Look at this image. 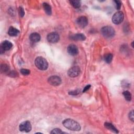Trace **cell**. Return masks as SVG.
Segmentation results:
<instances>
[{"instance_id":"obj_10","label":"cell","mask_w":134,"mask_h":134,"mask_svg":"<svg viewBox=\"0 0 134 134\" xmlns=\"http://www.w3.org/2000/svg\"><path fill=\"white\" fill-rule=\"evenodd\" d=\"M76 22L79 27L81 28H84L86 27L88 24V19L86 17L82 16L77 18Z\"/></svg>"},{"instance_id":"obj_2","label":"cell","mask_w":134,"mask_h":134,"mask_svg":"<svg viewBox=\"0 0 134 134\" xmlns=\"http://www.w3.org/2000/svg\"><path fill=\"white\" fill-rule=\"evenodd\" d=\"M36 66L39 70H46L48 67V63L45 58L42 57H38L35 61Z\"/></svg>"},{"instance_id":"obj_15","label":"cell","mask_w":134,"mask_h":134,"mask_svg":"<svg viewBox=\"0 0 134 134\" xmlns=\"http://www.w3.org/2000/svg\"><path fill=\"white\" fill-rule=\"evenodd\" d=\"M104 126L108 130H110L114 133H118V130L117 129H116L113 125L111 124V123H105L104 124Z\"/></svg>"},{"instance_id":"obj_18","label":"cell","mask_w":134,"mask_h":134,"mask_svg":"<svg viewBox=\"0 0 134 134\" xmlns=\"http://www.w3.org/2000/svg\"><path fill=\"white\" fill-rule=\"evenodd\" d=\"M113 56L111 54H106L104 56V60L107 63H110L112 61Z\"/></svg>"},{"instance_id":"obj_11","label":"cell","mask_w":134,"mask_h":134,"mask_svg":"<svg viewBox=\"0 0 134 134\" xmlns=\"http://www.w3.org/2000/svg\"><path fill=\"white\" fill-rule=\"evenodd\" d=\"M67 51L68 54L71 56H76L79 53L78 47L75 44H70L67 48Z\"/></svg>"},{"instance_id":"obj_26","label":"cell","mask_w":134,"mask_h":134,"mask_svg":"<svg viewBox=\"0 0 134 134\" xmlns=\"http://www.w3.org/2000/svg\"><path fill=\"white\" fill-rule=\"evenodd\" d=\"M129 118L130 120H131L132 122H133L134 116H133V110H131L129 114Z\"/></svg>"},{"instance_id":"obj_8","label":"cell","mask_w":134,"mask_h":134,"mask_svg":"<svg viewBox=\"0 0 134 134\" xmlns=\"http://www.w3.org/2000/svg\"><path fill=\"white\" fill-rule=\"evenodd\" d=\"M48 82L50 85L53 86H58L61 83V79L58 76H53L48 78Z\"/></svg>"},{"instance_id":"obj_23","label":"cell","mask_w":134,"mask_h":134,"mask_svg":"<svg viewBox=\"0 0 134 134\" xmlns=\"http://www.w3.org/2000/svg\"><path fill=\"white\" fill-rule=\"evenodd\" d=\"M18 12L19 14V15L21 17H23L24 15H25V12L24 10L23 9V8L22 7H19V10H18Z\"/></svg>"},{"instance_id":"obj_6","label":"cell","mask_w":134,"mask_h":134,"mask_svg":"<svg viewBox=\"0 0 134 134\" xmlns=\"http://www.w3.org/2000/svg\"><path fill=\"white\" fill-rule=\"evenodd\" d=\"M32 125L30 122L29 121H25L21 123L19 126V130L21 131L24 132H29L32 130Z\"/></svg>"},{"instance_id":"obj_5","label":"cell","mask_w":134,"mask_h":134,"mask_svg":"<svg viewBox=\"0 0 134 134\" xmlns=\"http://www.w3.org/2000/svg\"><path fill=\"white\" fill-rule=\"evenodd\" d=\"M13 47V44L9 41L5 40L3 41L0 46V52L1 54L4 53L5 51L10 50Z\"/></svg>"},{"instance_id":"obj_7","label":"cell","mask_w":134,"mask_h":134,"mask_svg":"<svg viewBox=\"0 0 134 134\" xmlns=\"http://www.w3.org/2000/svg\"><path fill=\"white\" fill-rule=\"evenodd\" d=\"M80 71L81 70L79 66H74L68 70V75L71 78H75L80 75Z\"/></svg>"},{"instance_id":"obj_13","label":"cell","mask_w":134,"mask_h":134,"mask_svg":"<svg viewBox=\"0 0 134 134\" xmlns=\"http://www.w3.org/2000/svg\"><path fill=\"white\" fill-rule=\"evenodd\" d=\"M29 39L33 42H37L40 40V36L37 33H34L31 34Z\"/></svg>"},{"instance_id":"obj_4","label":"cell","mask_w":134,"mask_h":134,"mask_svg":"<svg viewBox=\"0 0 134 134\" xmlns=\"http://www.w3.org/2000/svg\"><path fill=\"white\" fill-rule=\"evenodd\" d=\"M124 19V15L122 12H117L115 13L112 17V21L115 24H121Z\"/></svg>"},{"instance_id":"obj_14","label":"cell","mask_w":134,"mask_h":134,"mask_svg":"<svg viewBox=\"0 0 134 134\" xmlns=\"http://www.w3.org/2000/svg\"><path fill=\"white\" fill-rule=\"evenodd\" d=\"M19 34V31L17 29H16L13 27H10L9 31H8V34L10 36H12V37L17 36Z\"/></svg>"},{"instance_id":"obj_22","label":"cell","mask_w":134,"mask_h":134,"mask_svg":"<svg viewBox=\"0 0 134 134\" xmlns=\"http://www.w3.org/2000/svg\"><path fill=\"white\" fill-rule=\"evenodd\" d=\"M115 4V7L117 10H120L121 8L122 5V2L120 1H114Z\"/></svg>"},{"instance_id":"obj_27","label":"cell","mask_w":134,"mask_h":134,"mask_svg":"<svg viewBox=\"0 0 134 134\" xmlns=\"http://www.w3.org/2000/svg\"><path fill=\"white\" fill-rule=\"evenodd\" d=\"M91 87V85H86L84 88V90H83V92L84 93V92H86L87 90H88L89 88H90Z\"/></svg>"},{"instance_id":"obj_9","label":"cell","mask_w":134,"mask_h":134,"mask_svg":"<svg viewBox=\"0 0 134 134\" xmlns=\"http://www.w3.org/2000/svg\"><path fill=\"white\" fill-rule=\"evenodd\" d=\"M60 39L59 34L56 32H52L47 36V40L50 43H57Z\"/></svg>"},{"instance_id":"obj_1","label":"cell","mask_w":134,"mask_h":134,"mask_svg":"<svg viewBox=\"0 0 134 134\" xmlns=\"http://www.w3.org/2000/svg\"><path fill=\"white\" fill-rule=\"evenodd\" d=\"M63 125L67 129L72 131H80L81 130L80 125L76 121L71 119H66L62 122Z\"/></svg>"},{"instance_id":"obj_20","label":"cell","mask_w":134,"mask_h":134,"mask_svg":"<svg viewBox=\"0 0 134 134\" xmlns=\"http://www.w3.org/2000/svg\"><path fill=\"white\" fill-rule=\"evenodd\" d=\"M1 68V71L2 72L6 73V72H10L9 66L6 64H2Z\"/></svg>"},{"instance_id":"obj_17","label":"cell","mask_w":134,"mask_h":134,"mask_svg":"<svg viewBox=\"0 0 134 134\" xmlns=\"http://www.w3.org/2000/svg\"><path fill=\"white\" fill-rule=\"evenodd\" d=\"M70 3L71 5L75 9H79L81 7V3L80 1H77V0H73V1H70Z\"/></svg>"},{"instance_id":"obj_19","label":"cell","mask_w":134,"mask_h":134,"mask_svg":"<svg viewBox=\"0 0 134 134\" xmlns=\"http://www.w3.org/2000/svg\"><path fill=\"white\" fill-rule=\"evenodd\" d=\"M123 95L126 101L129 102L131 100V94L128 91H125L123 92Z\"/></svg>"},{"instance_id":"obj_21","label":"cell","mask_w":134,"mask_h":134,"mask_svg":"<svg viewBox=\"0 0 134 134\" xmlns=\"http://www.w3.org/2000/svg\"><path fill=\"white\" fill-rule=\"evenodd\" d=\"M20 72L23 75H24V76H27L28 75L30 74L31 73V71L30 70H28V69H21L20 70Z\"/></svg>"},{"instance_id":"obj_28","label":"cell","mask_w":134,"mask_h":134,"mask_svg":"<svg viewBox=\"0 0 134 134\" xmlns=\"http://www.w3.org/2000/svg\"><path fill=\"white\" fill-rule=\"evenodd\" d=\"M133 42H132V43H131V46H132V47H133Z\"/></svg>"},{"instance_id":"obj_24","label":"cell","mask_w":134,"mask_h":134,"mask_svg":"<svg viewBox=\"0 0 134 134\" xmlns=\"http://www.w3.org/2000/svg\"><path fill=\"white\" fill-rule=\"evenodd\" d=\"M51 133H63V132L62 131H61V130L60 129H58V128H56L53 129L51 132Z\"/></svg>"},{"instance_id":"obj_3","label":"cell","mask_w":134,"mask_h":134,"mask_svg":"<svg viewBox=\"0 0 134 134\" xmlns=\"http://www.w3.org/2000/svg\"><path fill=\"white\" fill-rule=\"evenodd\" d=\"M101 33L104 37L108 38H112L115 35V31L114 29L111 26H106L102 28Z\"/></svg>"},{"instance_id":"obj_12","label":"cell","mask_w":134,"mask_h":134,"mask_svg":"<svg viewBox=\"0 0 134 134\" xmlns=\"http://www.w3.org/2000/svg\"><path fill=\"white\" fill-rule=\"evenodd\" d=\"M70 38L73 40H76V41H83L85 40L86 37L85 35H84L82 34H77L75 35H72L71 36Z\"/></svg>"},{"instance_id":"obj_25","label":"cell","mask_w":134,"mask_h":134,"mask_svg":"<svg viewBox=\"0 0 134 134\" xmlns=\"http://www.w3.org/2000/svg\"><path fill=\"white\" fill-rule=\"evenodd\" d=\"M80 91L79 90H77L69 92V94L70 95H77L80 93Z\"/></svg>"},{"instance_id":"obj_16","label":"cell","mask_w":134,"mask_h":134,"mask_svg":"<svg viewBox=\"0 0 134 134\" xmlns=\"http://www.w3.org/2000/svg\"><path fill=\"white\" fill-rule=\"evenodd\" d=\"M42 6H43L44 11H45L47 15H51L52 10H51V7L50 6V5H49L47 3H43L42 4Z\"/></svg>"}]
</instances>
